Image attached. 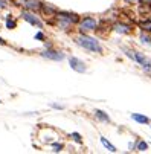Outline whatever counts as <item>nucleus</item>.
Instances as JSON below:
<instances>
[{"label": "nucleus", "mask_w": 151, "mask_h": 154, "mask_svg": "<svg viewBox=\"0 0 151 154\" xmlns=\"http://www.w3.org/2000/svg\"><path fill=\"white\" fill-rule=\"evenodd\" d=\"M99 142H101V145L109 151V152H118V148H116V145H113L109 139H107L105 136H99Z\"/></svg>", "instance_id": "obj_15"}, {"label": "nucleus", "mask_w": 151, "mask_h": 154, "mask_svg": "<svg viewBox=\"0 0 151 154\" xmlns=\"http://www.w3.org/2000/svg\"><path fill=\"white\" fill-rule=\"evenodd\" d=\"M98 25H99V20L93 15H82L76 25V31L78 32H82V34H92V32H96L98 29Z\"/></svg>", "instance_id": "obj_4"}, {"label": "nucleus", "mask_w": 151, "mask_h": 154, "mask_svg": "<svg viewBox=\"0 0 151 154\" xmlns=\"http://www.w3.org/2000/svg\"><path fill=\"white\" fill-rule=\"evenodd\" d=\"M79 18H81V15L76 14V12L58 9L57 14H55V17L52 20H49L48 23L52 25V26H55L57 29H60L63 32H72L76 28Z\"/></svg>", "instance_id": "obj_1"}, {"label": "nucleus", "mask_w": 151, "mask_h": 154, "mask_svg": "<svg viewBox=\"0 0 151 154\" xmlns=\"http://www.w3.org/2000/svg\"><path fill=\"white\" fill-rule=\"evenodd\" d=\"M49 146H51V151H52V152H61L64 148H66L64 142H60V140H54V142H51Z\"/></svg>", "instance_id": "obj_17"}, {"label": "nucleus", "mask_w": 151, "mask_h": 154, "mask_svg": "<svg viewBox=\"0 0 151 154\" xmlns=\"http://www.w3.org/2000/svg\"><path fill=\"white\" fill-rule=\"evenodd\" d=\"M20 17L23 18L26 23H29L31 26H34V28H38V29L45 28V21L40 18L38 12H34V11H29V9H23V8H21Z\"/></svg>", "instance_id": "obj_5"}, {"label": "nucleus", "mask_w": 151, "mask_h": 154, "mask_svg": "<svg viewBox=\"0 0 151 154\" xmlns=\"http://www.w3.org/2000/svg\"><path fill=\"white\" fill-rule=\"evenodd\" d=\"M5 28H6V29H15V28H17V20H15V18H12V15H11V14H8V15H6V20H5Z\"/></svg>", "instance_id": "obj_18"}, {"label": "nucleus", "mask_w": 151, "mask_h": 154, "mask_svg": "<svg viewBox=\"0 0 151 154\" xmlns=\"http://www.w3.org/2000/svg\"><path fill=\"white\" fill-rule=\"evenodd\" d=\"M0 102H2V99H0Z\"/></svg>", "instance_id": "obj_27"}, {"label": "nucleus", "mask_w": 151, "mask_h": 154, "mask_svg": "<svg viewBox=\"0 0 151 154\" xmlns=\"http://www.w3.org/2000/svg\"><path fill=\"white\" fill-rule=\"evenodd\" d=\"M69 137H70L75 143H78V145H82V143H84V139H82L81 133H78V131H72V133L69 134Z\"/></svg>", "instance_id": "obj_19"}, {"label": "nucleus", "mask_w": 151, "mask_h": 154, "mask_svg": "<svg viewBox=\"0 0 151 154\" xmlns=\"http://www.w3.org/2000/svg\"><path fill=\"white\" fill-rule=\"evenodd\" d=\"M128 151H136V142L134 140L128 142Z\"/></svg>", "instance_id": "obj_23"}, {"label": "nucleus", "mask_w": 151, "mask_h": 154, "mask_svg": "<svg viewBox=\"0 0 151 154\" xmlns=\"http://www.w3.org/2000/svg\"><path fill=\"white\" fill-rule=\"evenodd\" d=\"M9 6V0H0V9H5Z\"/></svg>", "instance_id": "obj_22"}, {"label": "nucleus", "mask_w": 151, "mask_h": 154, "mask_svg": "<svg viewBox=\"0 0 151 154\" xmlns=\"http://www.w3.org/2000/svg\"><path fill=\"white\" fill-rule=\"evenodd\" d=\"M130 119L139 125H149V122H151V118H148L146 115H142V113H130Z\"/></svg>", "instance_id": "obj_11"}, {"label": "nucleus", "mask_w": 151, "mask_h": 154, "mask_svg": "<svg viewBox=\"0 0 151 154\" xmlns=\"http://www.w3.org/2000/svg\"><path fill=\"white\" fill-rule=\"evenodd\" d=\"M34 40H37V41H40V43H45V41L48 40V35L43 32V29H38V31L35 32V35H34Z\"/></svg>", "instance_id": "obj_20"}, {"label": "nucleus", "mask_w": 151, "mask_h": 154, "mask_svg": "<svg viewBox=\"0 0 151 154\" xmlns=\"http://www.w3.org/2000/svg\"><path fill=\"white\" fill-rule=\"evenodd\" d=\"M121 52L127 57L130 58L134 64H137L140 70L151 78V58L148 55H145L143 52L134 49V48H130V46H121Z\"/></svg>", "instance_id": "obj_3"}, {"label": "nucleus", "mask_w": 151, "mask_h": 154, "mask_svg": "<svg viewBox=\"0 0 151 154\" xmlns=\"http://www.w3.org/2000/svg\"><path fill=\"white\" fill-rule=\"evenodd\" d=\"M51 107H52L54 110H64V108H66L63 104H58V102H51Z\"/></svg>", "instance_id": "obj_21"}, {"label": "nucleus", "mask_w": 151, "mask_h": 154, "mask_svg": "<svg viewBox=\"0 0 151 154\" xmlns=\"http://www.w3.org/2000/svg\"><path fill=\"white\" fill-rule=\"evenodd\" d=\"M41 2H43V0H25L23 9H29V11H34V12H40Z\"/></svg>", "instance_id": "obj_13"}, {"label": "nucleus", "mask_w": 151, "mask_h": 154, "mask_svg": "<svg viewBox=\"0 0 151 154\" xmlns=\"http://www.w3.org/2000/svg\"><path fill=\"white\" fill-rule=\"evenodd\" d=\"M112 31L116 32L118 35H131L134 32V26L131 23H128L125 20H116L112 23Z\"/></svg>", "instance_id": "obj_6"}, {"label": "nucleus", "mask_w": 151, "mask_h": 154, "mask_svg": "<svg viewBox=\"0 0 151 154\" xmlns=\"http://www.w3.org/2000/svg\"><path fill=\"white\" fill-rule=\"evenodd\" d=\"M148 127H149V128H151V122H149V125H148Z\"/></svg>", "instance_id": "obj_26"}, {"label": "nucleus", "mask_w": 151, "mask_h": 154, "mask_svg": "<svg viewBox=\"0 0 151 154\" xmlns=\"http://www.w3.org/2000/svg\"><path fill=\"white\" fill-rule=\"evenodd\" d=\"M137 40H139V43H140L142 46H145V48H151V34L140 31L139 35H137Z\"/></svg>", "instance_id": "obj_14"}, {"label": "nucleus", "mask_w": 151, "mask_h": 154, "mask_svg": "<svg viewBox=\"0 0 151 154\" xmlns=\"http://www.w3.org/2000/svg\"><path fill=\"white\" fill-rule=\"evenodd\" d=\"M6 45H8V43H6V41H5L2 37H0V46H6Z\"/></svg>", "instance_id": "obj_25"}, {"label": "nucleus", "mask_w": 151, "mask_h": 154, "mask_svg": "<svg viewBox=\"0 0 151 154\" xmlns=\"http://www.w3.org/2000/svg\"><path fill=\"white\" fill-rule=\"evenodd\" d=\"M127 5H139V0H124Z\"/></svg>", "instance_id": "obj_24"}, {"label": "nucleus", "mask_w": 151, "mask_h": 154, "mask_svg": "<svg viewBox=\"0 0 151 154\" xmlns=\"http://www.w3.org/2000/svg\"><path fill=\"white\" fill-rule=\"evenodd\" d=\"M73 43L84 49V51H87L89 54H95V55H102L104 54V46H102V43L99 41V38L90 35V34H82V32H78L73 35Z\"/></svg>", "instance_id": "obj_2"}, {"label": "nucleus", "mask_w": 151, "mask_h": 154, "mask_svg": "<svg viewBox=\"0 0 151 154\" xmlns=\"http://www.w3.org/2000/svg\"><path fill=\"white\" fill-rule=\"evenodd\" d=\"M93 118H95L99 124H112L110 115L107 113L105 110H101V108H95V110H93Z\"/></svg>", "instance_id": "obj_10"}, {"label": "nucleus", "mask_w": 151, "mask_h": 154, "mask_svg": "<svg viewBox=\"0 0 151 154\" xmlns=\"http://www.w3.org/2000/svg\"><path fill=\"white\" fill-rule=\"evenodd\" d=\"M67 63H69V67L73 72H76V73H85L87 72V64H85L81 58H78V57H69Z\"/></svg>", "instance_id": "obj_8"}, {"label": "nucleus", "mask_w": 151, "mask_h": 154, "mask_svg": "<svg viewBox=\"0 0 151 154\" xmlns=\"http://www.w3.org/2000/svg\"><path fill=\"white\" fill-rule=\"evenodd\" d=\"M134 142H136V151H139V152H145V151H148L149 143H148L146 140L137 137V139H134Z\"/></svg>", "instance_id": "obj_16"}, {"label": "nucleus", "mask_w": 151, "mask_h": 154, "mask_svg": "<svg viewBox=\"0 0 151 154\" xmlns=\"http://www.w3.org/2000/svg\"><path fill=\"white\" fill-rule=\"evenodd\" d=\"M57 11H58V8H57L55 5L48 3V2H41V8H40V12H38V14H41L43 17H45L46 23H48L49 20H52V18L55 17Z\"/></svg>", "instance_id": "obj_9"}, {"label": "nucleus", "mask_w": 151, "mask_h": 154, "mask_svg": "<svg viewBox=\"0 0 151 154\" xmlns=\"http://www.w3.org/2000/svg\"><path fill=\"white\" fill-rule=\"evenodd\" d=\"M40 57L45 58V60H49V61H57V63L66 60V54H64L63 51L55 49L54 46L52 48H45V49L40 52Z\"/></svg>", "instance_id": "obj_7"}, {"label": "nucleus", "mask_w": 151, "mask_h": 154, "mask_svg": "<svg viewBox=\"0 0 151 154\" xmlns=\"http://www.w3.org/2000/svg\"><path fill=\"white\" fill-rule=\"evenodd\" d=\"M136 26L139 28V31H143V32L151 34V14H149V17H145L142 20H137Z\"/></svg>", "instance_id": "obj_12"}]
</instances>
